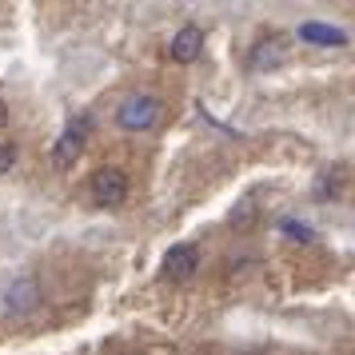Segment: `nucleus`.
Here are the masks:
<instances>
[{
    "instance_id": "nucleus-11",
    "label": "nucleus",
    "mask_w": 355,
    "mask_h": 355,
    "mask_svg": "<svg viewBox=\"0 0 355 355\" xmlns=\"http://www.w3.org/2000/svg\"><path fill=\"white\" fill-rule=\"evenodd\" d=\"M4 124H8V104L0 100V128H4Z\"/></svg>"
},
{
    "instance_id": "nucleus-10",
    "label": "nucleus",
    "mask_w": 355,
    "mask_h": 355,
    "mask_svg": "<svg viewBox=\"0 0 355 355\" xmlns=\"http://www.w3.org/2000/svg\"><path fill=\"white\" fill-rule=\"evenodd\" d=\"M12 164H17V144H0V176H8Z\"/></svg>"
},
{
    "instance_id": "nucleus-9",
    "label": "nucleus",
    "mask_w": 355,
    "mask_h": 355,
    "mask_svg": "<svg viewBox=\"0 0 355 355\" xmlns=\"http://www.w3.org/2000/svg\"><path fill=\"white\" fill-rule=\"evenodd\" d=\"M279 232H288L291 240H300V243H311V240H315V232H311V227H304L300 220H284V224H279Z\"/></svg>"
},
{
    "instance_id": "nucleus-2",
    "label": "nucleus",
    "mask_w": 355,
    "mask_h": 355,
    "mask_svg": "<svg viewBox=\"0 0 355 355\" xmlns=\"http://www.w3.org/2000/svg\"><path fill=\"white\" fill-rule=\"evenodd\" d=\"M164 104L156 96H148V92H136V96H128L124 104H120V112H116V124L124 132H148L156 120H160Z\"/></svg>"
},
{
    "instance_id": "nucleus-4",
    "label": "nucleus",
    "mask_w": 355,
    "mask_h": 355,
    "mask_svg": "<svg viewBox=\"0 0 355 355\" xmlns=\"http://www.w3.org/2000/svg\"><path fill=\"white\" fill-rule=\"evenodd\" d=\"M196 268H200V248L196 243H176V248L164 252V275H172V279H188Z\"/></svg>"
},
{
    "instance_id": "nucleus-7",
    "label": "nucleus",
    "mask_w": 355,
    "mask_h": 355,
    "mask_svg": "<svg viewBox=\"0 0 355 355\" xmlns=\"http://www.w3.org/2000/svg\"><path fill=\"white\" fill-rule=\"evenodd\" d=\"M300 36H304L307 44H323V49H336V44H347V33H343V28L320 24V20H307V24H300Z\"/></svg>"
},
{
    "instance_id": "nucleus-3",
    "label": "nucleus",
    "mask_w": 355,
    "mask_h": 355,
    "mask_svg": "<svg viewBox=\"0 0 355 355\" xmlns=\"http://www.w3.org/2000/svg\"><path fill=\"white\" fill-rule=\"evenodd\" d=\"M92 200H96V208H120L128 200V172L124 168H100L92 176Z\"/></svg>"
},
{
    "instance_id": "nucleus-8",
    "label": "nucleus",
    "mask_w": 355,
    "mask_h": 355,
    "mask_svg": "<svg viewBox=\"0 0 355 355\" xmlns=\"http://www.w3.org/2000/svg\"><path fill=\"white\" fill-rule=\"evenodd\" d=\"M284 60V40H259L256 49H252V56H248V68H256V72H263V68H275Z\"/></svg>"
},
{
    "instance_id": "nucleus-1",
    "label": "nucleus",
    "mask_w": 355,
    "mask_h": 355,
    "mask_svg": "<svg viewBox=\"0 0 355 355\" xmlns=\"http://www.w3.org/2000/svg\"><path fill=\"white\" fill-rule=\"evenodd\" d=\"M88 132H92V116H76V120L60 132V140L52 148V168H56V172H68L72 164L80 160L84 144H88Z\"/></svg>"
},
{
    "instance_id": "nucleus-12",
    "label": "nucleus",
    "mask_w": 355,
    "mask_h": 355,
    "mask_svg": "<svg viewBox=\"0 0 355 355\" xmlns=\"http://www.w3.org/2000/svg\"><path fill=\"white\" fill-rule=\"evenodd\" d=\"M240 355H259V352H240Z\"/></svg>"
},
{
    "instance_id": "nucleus-5",
    "label": "nucleus",
    "mask_w": 355,
    "mask_h": 355,
    "mask_svg": "<svg viewBox=\"0 0 355 355\" xmlns=\"http://www.w3.org/2000/svg\"><path fill=\"white\" fill-rule=\"evenodd\" d=\"M200 49H204V33L196 28V24H184L176 36H172V60H180V64H192L196 56H200Z\"/></svg>"
},
{
    "instance_id": "nucleus-6",
    "label": "nucleus",
    "mask_w": 355,
    "mask_h": 355,
    "mask_svg": "<svg viewBox=\"0 0 355 355\" xmlns=\"http://www.w3.org/2000/svg\"><path fill=\"white\" fill-rule=\"evenodd\" d=\"M4 300H8V311H33L36 304H40V284H36V275H20L17 284H12V288H8V295H4Z\"/></svg>"
}]
</instances>
